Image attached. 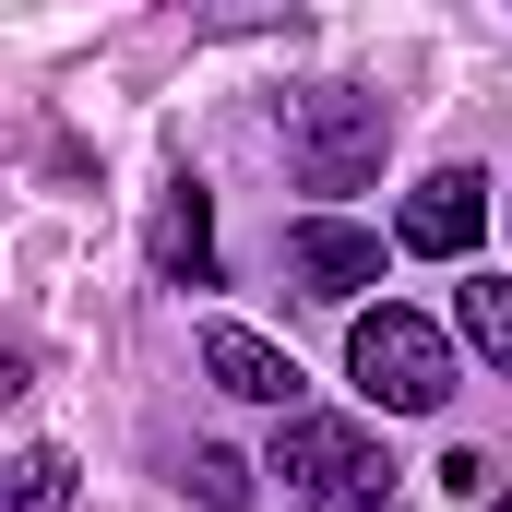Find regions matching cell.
Instances as JSON below:
<instances>
[{
    "mask_svg": "<svg viewBox=\"0 0 512 512\" xmlns=\"http://www.w3.org/2000/svg\"><path fill=\"white\" fill-rule=\"evenodd\" d=\"M441 489H453V501H489L501 477H489V453H441Z\"/></svg>",
    "mask_w": 512,
    "mask_h": 512,
    "instance_id": "11",
    "label": "cell"
},
{
    "mask_svg": "<svg viewBox=\"0 0 512 512\" xmlns=\"http://www.w3.org/2000/svg\"><path fill=\"white\" fill-rule=\"evenodd\" d=\"M453 310H465V334H477V358H501V370H512V274H477V286H465Z\"/></svg>",
    "mask_w": 512,
    "mask_h": 512,
    "instance_id": "9",
    "label": "cell"
},
{
    "mask_svg": "<svg viewBox=\"0 0 512 512\" xmlns=\"http://www.w3.org/2000/svg\"><path fill=\"white\" fill-rule=\"evenodd\" d=\"M334 512H405V501H393V489H370V501H334Z\"/></svg>",
    "mask_w": 512,
    "mask_h": 512,
    "instance_id": "12",
    "label": "cell"
},
{
    "mask_svg": "<svg viewBox=\"0 0 512 512\" xmlns=\"http://www.w3.org/2000/svg\"><path fill=\"white\" fill-rule=\"evenodd\" d=\"M286 274L310 286V298H358V286H382V227H346V215H298L286 227Z\"/></svg>",
    "mask_w": 512,
    "mask_h": 512,
    "instance_id": "5",
    "label": "cell"
},
{
    "mask_svg": "<svg viewBox=\"0 0 512 512\" xmlns=\"http://www.w3.org/2000/svg\"><path fill=\"white\" fill-rule=\"evenodd\" d=\"M155 262H167V286H215V203H203V179H167Z\"/></svg>",
    "mask_w": 512,
    "mask_h": 512,
    "instance_id": "7",
    "label": "cell"
},
{
    "mask_svg": "<svg viewBox=\"0 0 512 512\" xmlns=\"http://www.w3.org/2000/svg\"><path fill=\"white\" fill-rule=\"evenodd\" d=\"M0 512H72V453L24 441V453H12V489H0Z\"/></svg>",
    "mask_w": 512,
    "mask_h": 512,
    "instance_id": "8",
    "label": "cell"
},
{
    "mask_svg": "<svg viewBox=\"0 0 512 512\" xmlns=\"http://www.w3.org/2000/svg\"><path fill=\"white\" fill-rule=\"evenodd\" d=\"M274 477L310 512H334V501H370L393 465H382V441H370L358 417H286V429H274Z\"/></svg>",
    "mask_w": 512,
    "mask_h": 512,
    "instance_id": "3",
    "label": "cell"
},
{
    "mask_svg": "<svg viewBox=\"0 0 512 512\" xmlns=\"http://www.w3.org/2000/svg\"><path fill=\"white\" fill-rule=\"evenodd\" d=\"M382 143H393V108L370 84L286 96V167H298V191H370L382 179Z\"/></svg>",
    "mask_w": 512,
    "mask_h": 512,
    "instance_id": "1",
    "label": "cell"
},
{
    "mask_svg": "<svg viewBox=\"0 0 512 512\" xmlns=\"http://www.w3.org/2000/svg\"><path fill=\"white\" fill-rule=\"evenodd\" d=\"M203 370H215V393H239V405L298 417V358L274 334H251V322H203Z\"/></svg>",
    "mask_w": 512,
    "mask_h": 512,
    "instance_id": "6",
    "label": "cell"
},
{
    "mask_svg": "<svg viewBox=\"0 0 512 512\" xmlns=\"http://www.w3.org/2000/svg\"><path fill=\"white\" fill-rule=\"evenodd\" d=\"M346 370H358V393L393 405V417L453 405V346H441V322H417V310H393V298L346 322Z\"/></svg>",
    "mask_w": 512,
    "mask_h": 512,
    "instance_id": "2",
    "label": "cell"
},
{
    "mask_svg": "<svg viewBox=\"0 0 512 512\" xmlns=\"http://www.w3.org/2000/svg\"><path fill=\"white\" fill-rule=\"evenodd\" d=\"M477 227H489V179H477V167H429V179L405 191V215H393V239L417 262H465Z\"/></svg>",
    "mask_w": 512,
    "mask_h": 512,
    "instance_id": "4",
    "label": "cell"
},
{
    "mask_svg": "<svg viewBox=\"0 0 512 512\" xmlns=\"http://www.w3.org/2000/svg\"><path fill=\"white\" fill-rule=\"evenodd\" d=\"M191 501H203V512H251V465L203 441V453H191Z\"/></svg>",
    "mask_w": 512,
    "mask_h": 512,
    "instance_id": "10",
    "label": "cell"
}]
</instances>
